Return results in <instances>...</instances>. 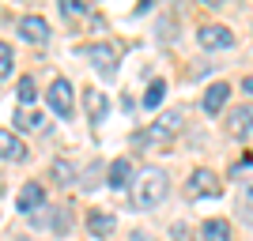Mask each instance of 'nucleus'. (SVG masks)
<instances>
[{
    "mask_svg": "<svg viewBox=\"0 0 253 241\" xmlns=\"http://www.w3.org/2000/svg\"><path fill=\"white\" fill-rule=\"evenodd\" d=\"M128 189H132V204H136L140 211L159 207V204L167 200V189H170L167 170H159V166H144V170L136 173V181L128 185Z\"/></svg>",
    "mask_w": 253,
    "mask_h": 241,
    "instance_id": "obj_1",
    "label": "nucleus"
},
{
    "mask_svg": "<svg viewBox=\"0 0 253 241\" xmlns=\"http://www.w3.org/2000/svg\"><path fill=\"white\" fill-rule=\"evenodd\" d=\"M181 117H185L181 109H170L167 117H159L148 132H140L136 143L144 147V143H167V139H174V136H178V128H181Z\"/></svg>",
    "mask_w": 253,
    "mask_h": 241,
    "instance_id": "obj_2",
    "label": "nucleus"
},
{
    "mask_svg": "<svg viewBox=\"0 0 253 241\" xmlns=\"http://www.w3.org/2000/svg\"><path fill=\"white\" fill-rule=\"evenodd\" d=\"M87 57H91V61H95V68L98 72L106 75V79H110V75L117 72V57H121V49H117L114 42H98V45H87Z\"/></svg>",
    "mask_w": 253,
    "mask_h": 241,
    "instance_id": "obj_3",
    "label": "nucleus"
},
{
    "mask_svg": "<svg viewBox=\"0 0 253 241\" xmlns=\"http://www.w3.org/2000/svg\"><path fill=\"white\" fill-rule=\"evenodd\" d=\"M227 136L231 139H250L253 136V105H234L227 113Z\"/></svg>",
    "mask_w": 253,
    "mask_h": 241,
    "instance_id": "obj_4",
    "label": "nucleus"
},
{
    "mask_svg": "<svg viewBox=\"0 0 253 241\" xmlns=\"http://www.w3.org/2000/svg\"><path fill=\"white\" fill-rule=\"evenodd\" d=\"M45 102H49V109L57 117H72V83H68V79H53Z\"/></svg>",
    "mask_w": 253,
    "mask_h": 241,
    "instance_id": "obj_5",
    "label": "nucleus"
},
{
    "mask_svg": "<svg viewBox=\"0 0 253 241\" xmlns=\"http://www.w3.org/2000/svg\"><path fill=\"white\" fill-rule=\"evenodd\" d=\"M197 42H201L204 49H231V45H234V34L227 31V27H219V23H208V27L197 31Z\"/></svg>",
    "mask_w": 253,
    "mask_h": 241,
    "instance_id": "obj_6",
    "label": "nucleus"
},
{
    "mask_svg": "<svg viewBox=\"0 0 253 241\" xmlns=\"http://www.w3.org/2000/svg\"><path fill=\"white\" fill-rule=\"evenodd\" d=\"M45 204V189L38 185V181H27L19 189V196H15V207L23 211V215H31V211H38Z\"/></svg>",
    "mask_w": 253,
    "mask_h": 241,
    "instance_id": "obj_7",
    "label": "nucleus"
},
{
    "mask_svg": "<svg viewBox=\"0 0 253 241\" xmlns=\"http://www.w3.org/2000/svg\"><path fill=\"white\" fill-rule=\"evenodd\" d=\"M19 34L27 38V42L42 45V42H49V23H45L42 15H23L19 19Z\"/></svg>",
    "mask_w": 253,
    "mask_h": 241,
    "instance_id": "obj_8",
    "label": "nucleus"
},
{
    "mask_svg": "<svg viewBox=\"0 0 253 241\" xmlns=\"http://www.w3.org/2000/svg\"><path fill=\"white\" fill-rule=\"evenodd\" d=\"M189 196H219V177H215L211 170H193Z\"/></svg>",
    "mask_w": 253,
    "mask_h": 241,
    "instance_id": "obj_9",
    "label": "nucleus"
},
{
    "mask_svg": "<svg viewBox=\"0 0 253 241\" xmlns=\"http://www.w3.org/2000/svg\"><path fill=\"white\" fill-rule=\"evenodd\" d=\"M0 158H8V162H23V158H27L23 139L15 136V132H8V128H0Z\"/></svg>",
    "mask_w": 253,
    "mask_h": 241,
    "instance_id": "obj_10",
    "label": "nucleus"
},
{
    "mask_svg": "<svg viewBox=\"0 0 253 241\" xmlns=\"http://www.w3.org/2000/svg\"><path fill=\"white\" fill-rule=\"evenodd\" d=\"M227 95H231V83H211L208 91H204V98H201L204 113H219L223 105H227Z\"/></svg>",
    "mask_w": 253,
    "mask_h": 241,
    "instance_id": "obj_11",
    "label": "nucleus"
},
{
    "mask_svg": "<svg viewBox=\"0 0 253 241\" xmlns=\"http://www.w3.org/2000/svg\"><path fill=\"white\" fill-rule=\"evenodd\" d=\"M234 215L246 222V226H253V185L246 181V185H238V196H234Z\"/></svg>",
    "mask_w": 253,
    "mask_h": 241,
    "instance_id": "obj_12",
    "label": "nucleus"
},
{
    "mask_svg": "<svg viewBox=\"0 0 253 241\" xmlns=\"http://www.w3.org/2000/svg\"><path fill=\"white\" fill-rule=\"evenodd\" d=\"M106 181H110V189H128L132 185V162L117 158L114 166H110V173H106Z\"/></svg>",
    "mask_w": 253,
    "mask_h": 241,
    "instance_id": "obj_13",
    "label": "nucleus"
},
{
    "mask_svg": "<svg viewBox=\"0 0 253 241\" xmlns=\"http://www.w3.org/2000/svg\"><path fill=\"white\" fill-rule=\"evenodd\" d=\"M84 102H87V117H91V125H102V121H106V95H102V91H87Z\"/></svg>",
    "mask_w": 253,
    "mask_h": 241,
    "instance_id": "obj_14",
    "label": "nucleus"
},
{
    "mask_svg": "<svg viewBox=\"0 0 253 241\" xmlns=\"http://www.w3.org/2000/svg\"><path fill=\"white\" fill-rule=\"evenodd\" d=\"M87 226H91L95 238H110V234H114V215H110V211H91V215H87Z\"/></svg>",
    "mask_w": 253,
    "mask_h": 241,
    "instance_id": "obj_15",
    "label": "nucleus"
},
{
    "mask_svg": "<svg viewBox=\"0 0 253 241\" xmlns=\"http://www.w3.org/2000/svg\"><path fill=\"white\" fill-rule=\"evenodd\" d=\"M201 234H204V241H231V226L219 222V219H208L201 226Z\"/></svg>",
    "mask_w": 253,
    "mask_h": 241,
    "instance_id": "obj_16",
    "label": "nucleus"
},
{
    "mask_svg": "<svg viewBox=\"0 0 253 241\" xmlns=\"http://www.w3.org/2000/svg\"><path fill=\"white\" fill-rule=\"evenodd\" d=\"M163 95H167V79H151L148 91H144V105H148V109L163 105Z\"/></svg>",
    "mask_w": 253,
    "mask_h": 241,
    "instance_id": "obj_17",
    "label": "nucleus"
},
{
    "mask_svg": "<svg viewBox=\"0 0 253 241\" xmlns=\"http://www.w3.org/2000/svg\"><path fill=\"white\" fill-rule=\"evenodd\" d=\"M53 177L61 181V185H76V166H68L64 158H57L53 162Z\"/></svg>",
    "mask_w": 253,
    "mask_h": 241,
    "instance_id": "obj_18",
    "label": "nucleus"
},
{
    "mask_svg": "<svg viewBox=\"0 0 253 241\" xmlns=\"http://www.w3.org/2000/svg\"><path fill=\"white\" fill-rule=\"evenodd\" d=\"M45 117L42 113H15V128H23V132H34V128H42Z\"/></svg>",
    "mask_w": 253,
    "mask_h": 241,
    "instance_id": "obj_19",
    "label": "nucleus"
},
{
    "mask_svg": "<svg viewBox=\"0 0 253 241\" xmlns=\"http://www.w3.org/2000/svg\"><path fill=\"white\" fill-rule=\"evenodd\" d=\"M34 98H38V91H34V79H31V75H23V79H19V102H23V105H31Z\"/></svg>",
    "mask_w": 253,
    "mask_h": 241,
    "instance_id": "obj_20",
    "label": "nucleus"
},
{
    "mask_svg": "<svg viewBox=\"0 0 253 241\" xmlns=\"http://www.w3.org/2000/svg\"><path fill=\"white\" fill-rule=\"evenodd\" d=\"M11 64H15V53H11L8 42H0V75H8V72H11Z\"/></svg>",
    "mask_w": 253,
    "mask_h": 241,
    "instance_id": "obj_21",
    "label": "nucleus"
},
{
    "mask_svg": "<svg viewBox=\"0 0 253 241\" xmlns=\"http://www.w3.org/2000/svg\"><path fill=\"white\" fill-rule=\"evenodd\" d=\"M61 11H64V15H84V4H76V0H61Z\"/></svg>",
    "mask_w": 253,
    "mask_h": 241,
    "instance_id": "obj_22",
    "label": "nucleus"
},
{
    "mask_svg": "<svg viewBox=\"0 0 253 241\" xmlns=\"http://www.w3.org/2000/svg\"><path fill=\"white\" fill-rule=\"evenodd\" d=\"M242 87H246V95H253V75H246V79H242Z\"/></svg>",
    "mask_w": 253,
    "mask_h": 241,
    "instance_id": "obj_23",
    "label": "nucleus"
},
{
    "mask_svg": "<svg viewBox=\"0 0 253 241\" xmlns=\"http://www.w3.org/2000/svg\"><path fill=\"white\" fill-rule=\"evenodd\" d=\"M132 241H151V238H148L144 230H136V234H132Z\"/></svg>",
    "mask_w": 253,
    "mask_h": 241,
    "instance_id": "obj_24",
    "label": "nucleus"
},
{
    "mask_svg": "<svg viewBox=\"0 0 253 241\" xmlns=\"http://www.w3.org/2000/svg\"><path fill=\"white\" fill-rule=\"evenodd\" d=\"M23 241H31V238H23Z\"/></svg>",
    "mask_w": 253,
    "mask_h": 241,
    "instance_id": "obj_25",
    "label": "nucleus"
}]
</instances>
